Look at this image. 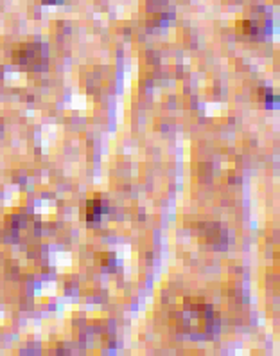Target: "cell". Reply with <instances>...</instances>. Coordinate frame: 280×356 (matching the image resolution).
I'll list each match as a JSON object with an SVG mask.
<instances>
[{"label":"cell","instance_id":"5b68a950","mask_svg":"<svg viewBox=\"0 0 280 356\" xmlns=\"http://www.w3.org/2000/svg\"><path fill=\"white\" fill-rule=\"evenodd\" d=\"M103 213L104 205L99 198H95V200H90L86 204V220L88 222H99V218Z\"/></svg>","mask_w":280,"mask_h":356},{"label":"cell","instance_id":"8992f818","mask_svg":"<svg viewBox=\"0 0 280 356\" xmlns=\"http://www.w3.org/2000/svg\"><path fill=\"white\" fill-rule=\"evenodd\" d=\"M43 4H56V2H60V0H42Z\"/></svg>","mask_w":280,"mask_h":356},{"label":"cell","instance_id":"7a4b0ae2","mask_svg":"<svg viewBox=\"0 0 280 356\" xmlns=\"http://www.w3.org/2000/svg\"><path fill=\"white\" fill-rule=\"evenodd\" d=\"M47 47L42 42H26L15 47L13 60L27 70H42L47 65Z\"/></svg>","mask_w":280,"mask_h":356},{"label":"cell","instance_id":"277c9868","mask_svg":"<svg viewBox=\"0 0 280 356\" xmlns=\"http://www.w3.org/2000/svg\"><path fill=\"white\" fill-rule=\"evenodd\" d=\"M174 17V9L169 0H147V20L153 26H162Z\"/></svg>","mask_w":280,"mask_h":356},{"label":"cell","instance_id":"3957f363","mask_svg":"<svg viewBox=\"0 0 280 356\" xmlns=\"http://www.w3.org/2000/svg\"><path fill=\"white\" fill-rule=\"evenodd\" d=\"M237 33L246 38L263 40L270 33V18L264 11L257 9L254 15L242 18L241 22L237 24Z\"/></svg>","mask_w":280,"mask_h":356},{"label":"cell","instance_id":"6da1fadb","mask_svg":"<svg viewBox=\"0 0 280 356\" xmlns=\"http://www.w3.org/2000/svg\"><path fill=\"white\" fill-rule=\"evenodd\" d=\"M174 321L180 333L192 339H207L217 330L212 306L190 297L181 302V308L174 313Z\"/></svg>","mask_w":280,"mask_h":356}]
</instances>
